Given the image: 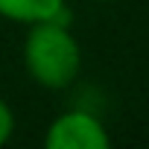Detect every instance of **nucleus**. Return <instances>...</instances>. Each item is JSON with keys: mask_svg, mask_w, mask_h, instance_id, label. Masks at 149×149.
<instances>
[{"mask_svg": "<svg viewBox=\"0 0 149 149\" xmlns=\"http://www.w3.org/2000/svg\"><path fill=\"white\" fill-rule=\"evenodd\" d=\"M61 15H64V0H0V18L24 26Z\"/></svg>", "mask_w": 149, "mask_h": 149, "instance_id": "nucleus-3", "label": "nucleus"}, {"mask_svg": "<svg viewBox=\"0 0 149 149\" xmlns=\"http://www.w3.org/2000/svg\"><path fill=\"white\" fill-rule=\"evenodd\" d=\"M91 3H111V0H91Z\"/></svg>", "mask_w": 149, "mask_h": 149, "instance_id": "nucleus-5", "label": "nucleus"}, {"mask_svg": "<svg viewBox=\"0 0 149 149\" xmlns=\"http://www.w3.org/2000/svg\"><path fill=\"white\" fill-rule=\"evenodd\" d=\"M44 146L47 149H108L111 134L97 114L70 108L53 117L44 134Z\"/></svg>", "mask_w": 149, "mask_h": 149, "instance_id": "nucleus-2", "label": "nucleus"}, {"mask_svg": "<svg viewBox=\"0 0 149 149\" xmlns=\"http://www.w3.org/2000/svg\"><path fill=\"white\" fill-rule=\"evenodd\" d=\"M24 67L29 79L47 91H64L79 79L82 47L76 35L61 24V18H50L26 26Z\"/></svg>", "mask_w": 149, "mask_h": 149, "instance_id": "nucleus-1", "label": "nucleus"}, {"mask_svg": "<svg viewBox=\"0 0 149 149\" xmlns=\"http://www.w3.org/2000/svg\"><path fill=\"white\" fill-rule=\"evenodd\" d=\"M12 134H15V111H12V105L3 97H0V146L9 143Z\"/></svg>", "mask_w": 149, "mask_h": 149, "instance_id": "nucleus-4", "label": "nucleus"}]
</instances>
